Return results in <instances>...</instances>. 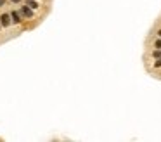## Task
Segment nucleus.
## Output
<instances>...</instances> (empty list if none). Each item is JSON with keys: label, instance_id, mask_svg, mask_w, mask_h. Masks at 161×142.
<instances>
[{"label": "nucleus", "instance_id": "7ed1b4c3", "mask_svg": "<svg viewBox=\"0 0 161 142\" xmlns=\"http://www.w3.org/2000/svg\"><path fill=\"white\" fill-rule=\"evenodd\" d=\"M10 17H12V23L14 24H19L21 23V12H16L14 10V12H10Z\"/></svg>", "mask_w": 161, "mask_h": 142}, {"label": "nucleus", "instance_id": "20e7f679", "mask_svg": "<svg viewBox=\"0 0 161 142\" xmlns=\"http://www.w3.org/2000/svg\"><path fill=\"white\" fill-rule=\"evenodd\" d=\"M26 5H29L31 9H38V2L36 0H26Z\"/></svg>", "mask_w": 161, "mask_h": 142}, {"label": "nucleus", "instance_id": "0eeeda50", "mask_svg": "<svg viewBox=\"0 0 161 142\" xmlns=\"http://www.w3.org/2000/svg\"><path fill=\"white\" fill-rule=\"evenodd\" d=\"M154 66H156V68H161V57H160V59H156V62H154Z\"/></svg>", "mask_w": 161, "mask_h": 142}, {"label": "nucleus", "instance_id": "f03ea898", "mask_svg": "<svg viewBox=\"0 0 161 142\" xmlns=\"http://www.w3.org/2000/svg\"><path fill=\"white\" fill-rule=\"evenodd\" d=\"M0 23H2V26H3V28H5V26H9V24L12 23L10 14H2V16H0Z\"/></svg>", "mask_w": 161, "mask_h": 142}, {"label": "nucleus", "instance_id": "9d476101", "mask_svg": "<svg viewBox=\"0 0 161 142\" xmlns=\"http://www.w3.org/2000/svg\"><path fill=\"white\" fill-rule=\"evenodd\" d=\"M158 35H160V36H161V29H160V31H158Z\"/></svg>", "mask_w": 161, "mask_h": 142}, {"label": "nucleus", "instance_id": "39448f33", "mask_svg": "<svg viewBox=\"0 0 161 142\" xmlns=\"http://www.w3.org/2000/svg\"><path fill=\"white\" fill-rule=\"evenodd\" d=\"M153 57H154V59H160L161 57V49H156V50L153 52Z\"/></svg>", "mask_w": 161, "mask_h": 142}, {"label": "nucleus", "instance_id": "423d86ee", "mask_svg": "<svg viewBox=\"0 0 161 142\" xmlns=\"http://www.w3.org/2000/svg\"><path fill=\"white\" fill-rule=\"evenodd\" d=\"M154 47H156V49H161V36L156 40V42H154Z\"/></svg>", "mask_w": 161, "mask_h": 142}, {"label": "nucleus", "instance_id": "6e6552de", "mask_svg": "<svg viewBox=\"0 0 161 142\" xmlns=\"http://www.w3.org/2000/svg\"><path fill=\"white\" fill-rule=\"evenodd\" d=\"M10 2H12V3H17V2H19V0H10Z\"/></svg>", "mask_w": 161, "mask_h": 142}, {"label": "nucleus", "instance_id": "9b49d317", "mask_svg": "<svg viewBox=\"0 0 161 142\" xmlns=\"http://www.w3.org/2000/svg\"><path fill=\"white\" fill-rule=\"evenodd\" d=\"M0 28H3V26H2V23H0Z\"/></svg>", "mask_w": 161, "mask_h": 142}, {"label": "nucleus", "instance_id": "f257e3e1", "mask_svg": "<svg viewBox=\"0 0 161 142\" xmlns=\"http://www.w3.org/2000/svg\"><path fill=\"white\" fill-rule=\"evenodd\" d=\"M19 12H21V16H24L26 19H31V17H33V9H31L29 5H23Z\"/></svg>", "mask_w": 161, "mask_h": 142}, {"label": "nucleus", "instance_id": "1a4fd4ad", "mask_svg": "<svg viewBox=\"0 0 161 142\" xmlns=\"http://www.w3.org/2000/svg\"><path fill=\"white\" fill-rule=\"evenodd\" d=\"M2 5H3V0H0V7H2Z\"/></svg>", "mask_w": 161, "mask_h": 142}]
</instances>
